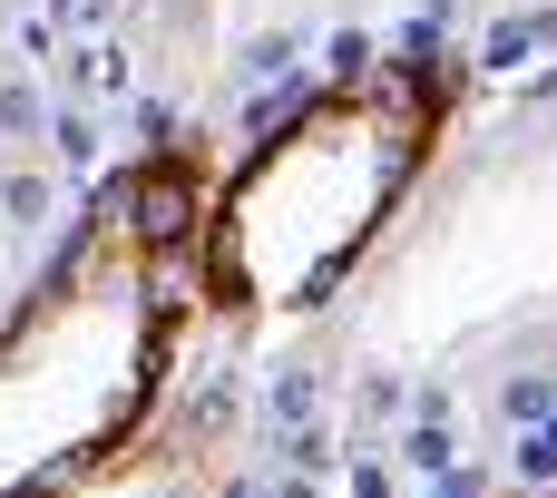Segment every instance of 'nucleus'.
Masks as SVG:
<instances>
[{
	"label": "nucleus",
	"instance_id": "1",
	"mask_svg": "<svg viewBox=\"0 0 557 498\" xmlns=\"http://www.w3.org/2000/svg\"><path fill=\"white\" fill-rule=\"evenodd\" d=\"M196 215V166L147 157L78 215L39 294L0 323V498L78 489L157 421L206 313Z\"/></svg>",
	"mask_w": 557,
	"mask_h": 498
},
{
	"label": "nucleus",
	"instance_id": "2",
	"mask_svg": "<svg viewBox=\"0 0 557 498\" xmlns=\"http://www.w3.org/2000/svg\"><path fill=\"white\" fill-rule=\"evenodd\" d=\"M450 127V78L441 69H372L323 98H304L274 137L206 186L196 215V284L206 303L245 323L313 313L401 215L421 166L441 157Z\"/></svg>",
	"mask_w": 557,
	"mask_h": 498
},
{
	"label": "nucleus",
	"instance_id": "3",
	"mask_svg": "<svg viewBox=\"0 0 557 498\" xmlns=\"http://www.w3.org/2000/svg\"><path fill=\"white\" fill-rule=\"evenodd\" d=\"M59 498H176V480H166L157 460H137V450H127V460H108L98 480H78V489H59Z\"/></svg>",
	"mask_w": 557,
	"mask_h": 498
}]
</instances>
